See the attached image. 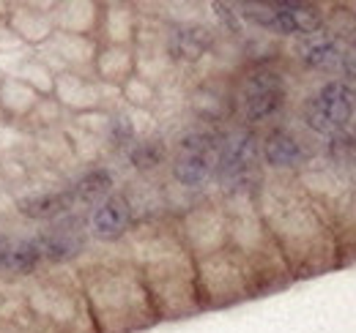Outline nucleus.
<instances>
[{"label":"nucleus","mask_w":356,"mask_h":333,"mask_svg":"<svg viewBox=\"0 0 356 333\" xmlns=\"http://www.w3.org/2000/svg\"><path fill=\"white\" fill-rule=\"evenodd\" d=\"M258 213L274 238L293 282L340 271L337 244L326 210L312 203L293 175H266Z\"/></svg>","instance_id":"nucleus-1"},{"label":"nucleus","mask_w":356,"mask_h":333,"mask_svg":"<svg viewBox=\"0 0 356 333\" xmlns=\"http://www.w3.org/2000/svg\"><path fill=\"white\" fill-rule=\"evenodd\" d=\"M121 249L140 271L159 323H176L200 314L195 257L181 244L173 219L134 224Z\"/></svg>","instance_id":"nucleus-2"},{"label":"nucleus","mask_w":356,"mask_h":333,"mask_svg":"<svg viewBox=\"0 0 356 333\" xmlns=\"http://www.w3.org/2000/svg\"><path fill=\"white\" fill-rule=\"evenodd\" d=\"M74 271L96 333H143L159 325L145 282L124 251H88Z\"/></svg>","instance_id":"nucleus-3"},{"label":"nucleus","mask_w":356,"mask_h":333,"mask_svg":"<svg viewBox=\"0 0 356 333\" xmlns=\"http://www.w3.org/2000/svg\"><path fill=\"white\" fill-rule=\"evenodd\" d=\"M230 104H233V123L252 128L258 134L285 121L296 104L293 69L285 60H280V63L244 66L233 71Z\"/></svg>","instance_id":"nucleus-4"},{"label":"nucleus","mask_w":356,"mask_h":333,"mask_svg":"<svg viewBox=\"0 0 356 333\" xmlns=\"http://www.w3.org/2000/svg\"><path fill=\"white\" fill-rule=\"evenodd\" d=\"M227 213V246L250 268L258 298L293 284V276L258 213V200H220Z\"/></svg>","instance_id":"nucleus-5"},{"label":"nucleus","mask_w":356,"mask_h":333,"mask_svg":"<svg viewBox=\"0 0 356 333\" xmlns=\"http://www.w3.org/2000/svg\"><path fill=\"white\" fill-rule=\"evenodd\" d=\"M22 303L36 333H96L77 271L72 268L42 271L31 279Z\"/></svg>","instance_id":"nucleus-6"},{"label":"nucleus","mask_w":356,"mask_h":333,"mask_svg":"<svg viewBox=\"0 0 356 333\" xmlns=\"http://www.w3.org/2000/svg\"><path fill=\"white\" fill-rule=\"evenodd\" d=\"M195 287L200 311H220L258 298L250 268L230 246L195 259Z\"/></svg>","instance_id":"nucleus-7"},{"label":"nucleus","mask_w":356,"mask_h":333,"mask_svg":"<svg viewBox=\"0 0 356 333\" xmlns=\"http://www.w3.org/2000/svg\"><path fill=\"white\" fill-rule=\"evenodd\" d=\"M236 8L250 31L282 44L323 33L326 25V3L315 0H236Z\"/></svg>","instance_id":"nucleus-8"},{"label":"nucleus","mask_w":356,"mask_h":333,"mask_svg":"<svg viewBox=\"0 0 356 333\" xmlns=\"http://www.w3.org/2000/svg\"><path fill=\"white\" fill-rule=\"evenodd\" d=\"M293 118L315 139L348 131L356 121V90L343 80H318L296 99Z\"/></svg>","instance_id":"nucleus-9"},{"label":"nucleus","mask_w":356,"mask_h":333,"mask_svg":"<svg viewBox=\"0 0 356 333\" xmlns=\"http://www.w3.org/2000/svg\"><path fill=\"white\" fill-rule=\"evenodd\" d=\"M321 156V139H315L293 112L261 131V164L266 175H299L305 166Z\"/></svg>","instance_id":"nucleus-10"},{"label":"nucleus","mask_w":356,"mask_h":333,"mask_svg":"<svg viewBox=\"0 0 356 333\" xmlns=\"http://www.w3.org/2000/svg\"><path fill=\"white\" fill-rule=\"evenodd\" d=\"M173 224L181 244L195 259L227 246V213L214 194L195 200L189 208L178 213Z\"/></svg>","instance_id":"nucleus-11"},{"label":"nucleus","mask_w":356,"mask_h":333,"mask_svg":"<svg viewBox=\"0 0 356 333\" xmlns=\"http://www.w3.org/2000/svg\"><path fill=\"white\" fill-rule=\"evenodd\" d=\"M220 33L206 19H186V22H165V52L170 63L181 74L200 69L217 49Z\"/></svg>","instance_id":"nucleus-12"},{"label":"nucleus","mask_w":356,"mask_h":333,"mask_svg":"<svg viewBox=\"0 0 356 333\" xmlns=\"http://www.w3.org/2000/svg\"><path fill=\"white\" fill-rule=\"evenodd\" d=\"M33 238L44 257V268H69L80 262L90 249L86 213H69L52 224H44L33 232Z\"/></svg>","instance_id":"nucleus-13"},{"label":"nucleus","mask_w":356,"mask_h":333,"mask_svg":"<svg viewBox=\"0 0 356 333\" xmlns=\"http://www.w3.org/2000/svg\"><path fill=\"white\" fill-rule=\"evenodd\" d=\"M52 99L58 107L69 115H86L96 110H115L121 107V87L102 85L93 74H77V71H63L55 74V90Z\"/></svg>","instance_id":"nucleus-14"},{"label":"nucleus","mask_w":356,"mask_h":333,"mask_svg":"<svg viewBox=\"0 0 356 333\" xmlns=\"http://www.w3.org/2000/svg\"><path fill=\"white\" fill-rule=\"evenodd\" d=\"M346 49L348 44L323 31L307 39L285 42V63L302 74H312L321 80H340Z\"/></svg>","instance_id":"nucleus-15"},{"label":"nucleus","mask_w":356,"mask_h":333,"mask_svg":"<svg viewBox=\"0 0 356 333\" xmlns=\"http://www.w3.org/2000/svg\"><path fill=\"white\" fill-rule=\"evenodd\" d=\"M6 28L25 49H39L55 33V0H11Z\"/></svg>","instance_id":"nucleus-16"},{"label":"nucleus","mask_w":356,"mask_h":333,"mask_svg":"<svg viewBox=\"0 0 356 333\" xmlns=\"http://www.w3.org/2000/svg\"><path fill=\"white\" fill-rule=\"evenodd\" d=\"M86 221H88L90 244L121 246L134 230V210L127 200V194L121 191V186H118V191H113L110 197L96 203L86 213Z\"/></svg>","instance_id":"nucleus-17"},{"label":"nucleus","mask_w":356,"mask_h":333,"mask_svg":"<svg viewBox=\"0 0 356 333\" xmlns=\"http://www.w3.org/2000/svg\"><path fill=\"white\" fill-rule=\"evenodd\" d=\"M96 52H99V42L93 36H74V33H60V31H55L49 42L33 49V55L44 60L55 74H63V71L90 74Z\"/></svg>","instance_id":"nucleus-18"},{"label":"nucleus","mask_w":356,"mask_h":333,"mask_svg":"<svg viewBox=\"0 0 356 333\" xmlns=\"http://www.w3.org/2000/svg\"><path fill=\"white\" fill-rule=\"evenodd\" d=\"M14 213L22 219V221H31V224H52L69 213H83V210L74 208V200L66 189V180L63 183H49L42 189H28L22 194L14 197Z\"/></svg>","instance_id":"nucleus-19"},{"label":"nucleus","mask_w":356,"mask_h":333,"mask_svg":"<svg viewBox=\"0 0 356 333\" xmlns=\"http://www.w3.org/2000/svg\"><path fill=\"white\" fill-rule=\"evenodd\" d=\"M137 28H140L137 3H129V0H102L99 3V25H96V42L99 44L134 46Z\"/></svg>","instance_id":"nucleus-20"},{"label":"nucleus","mask_w":356,"mask_h":333,"mask_svg":"<svg viewBox=\"0 0 356 333\" xmlns=\"http://www.w3.org/2000/svg\"><path fill=\"white\" fill-rule=\"evenodd\" d=\"M66 189H69V194L74 200V208L88 213L96 203H102L104 197L118 191V175L107 162L90 164L83 166L80 172H74L72 178H66Z\"/></svg>","instance_id":"nucleus-21"},{"label":"nucleus","mask_w":356,"mask_h":333,"mask_svg":"<svg viewBox=\"0 0 356 333\" xmlns=\"http://www.w3.org/2000/svg\"><path fill=\"white\" fill-rule=\"evenodd\" d=\"M134 178H162L170 162V137L165 131H154L137 137L132 145L121 153Z\"/></svg>","instance_id":"nucleus-22"},{"label":"nucleus","mask_w":356,"mask_h":333,"mask_svg":"<svg viewBox=\"0 0 356 333\" xmlns=\"http://www.w3.org/2000/svg\"><path fill=\"white\" fill-rule=\"evenodd\" d=\"M44 268L39 244L31 235H6L0 241V273L11 279H36Z\"/></svg>","instance_id":"nucleus-23"},{"label":"nucleus","mask_w":356,"mask_h":333,"mask_svg":"<svg viewBox=\"0 0 356 333\" xmlns=\"http://www.w3.org/2000/svg\"><path fill=\"white\" fill-rule=\"evenodd\" d=\"M329 221H332V232L337 244L340 268L356 265V180L346 191V197L329 210Z\"/></svg>","instance_id":"nucleus-24"},{"label":"nucleus","mask_w":356,"mask_h":333,"mask_svg":"<svg viewBox=\"0 0 356 333\" xmlns=\"http://www.w3.org/2000/svg\"><path fill=\"white\" fill-rule=\"evenodd\" d=\"M90 74L102 85L121 87L129 77H134V46L99 44V52H96Z\"/></svg>","instance_id":"nucleus-25"},{"label":"nucleus","mask_w":356,"mask_h":333,"mask_svg":"<svg viewBox=\"0 0 356 333\" xmlns=\"http://www.w3.org/2000/svg\"><path fill=\"white\" fill-rule=\"evenodd\" d=\"M99 25V0H55V31L93 36Z\"/></svg>","instance_id":"nucleus-26"},{"label":"nucleus","mask_w":356,"mask_h":333,"mask_svg":"<svg viewBox=\"0 0 356 333\" xmlns=\"http://www.w3.org/2000/svg\"><path fill=\"white\" fill-rule=\"evenodd\" d=\"M39 101H42V96L33 87H28L25 83H19L8 74L0 77V115L3 118L25 123L33 115V110L39 107Z\"/></svg>","instance_id":"nucleus-27"},{"label":"nucleus","mask_w":356,"mask_h":333,"mask_svg":"<svg viewBox=\"0 0 356 333\" xmlns=\"http://www.w3.org/2000/svg\"><path fill=\"white\" fill-rule=\"evenodd\" d=\"M321 159L329 166H334L337 172H343L346 178L356 180V134L348 131H340V134H332L326 139H321Z\"/></svg>","instance_id":"nucleus-28"},{"label":"nucleus","mask_w":356,"mask_h":333,"mask_svg":"<svg viewBox=\"0 0 356 333\" xmlns=\"http://www.w3.org/2000/svg\"><path fill=\"white\" fill-rule=\"evenodd\" d=\"M6 74L14 77V80H19V83H25L28 87H33L42 99H49L52 90H55V71L47 66L44 60H39L33 52L25 55V58H19V60H14Z\"/></svg>","instance_id":"nucleus-29"},{"label":"nucleus","mask_w":356,"mask_h":333,"mask_svg":"<svg viewBox=\"0 0 356 333\" xmlns=\"http://www.w3.org/2000/svg\"><path fill=\"white\" fill-rule=\"evenodd\" d=\"M121 104L129 110H140V112H154L159 104V87L134 74L121 85Z\"/></svg>","instance_id":"nucleus-30"},{"label":"nucleus","mask_w":356,"mask_h":333,"mask_svg":"<svg viewBox=\"0 0 356 333\" xmlns=\"http://www.w3.org/2000/svg\"><path fill=\"white\" fill-rule=\"evenodd\" d=\"M31 142L33 134L28 126L0 115V156H19Z\"/></svg>","instance_id":"nucleus-31"},{"label":"nucleus","mask_w":356,"mask_h":333,"mask_svg":"<svg viewBox=\"0 0 356 333\" xmlns=\"http://www.w3.org/2000/svg\"><path fill=\"white\" fill-rule=\"evenodd\" d=\"M0 333H36L28 311H25V303H19L17 314H0Z\"/></svg>","instance_id":"nucleus-32"},{"label":"nucleus","mask_w":356,"mask_h":333,"mask_svg":"<svg viewBox=\"0 0 356 333\" xmlns=\"http://www.w3.org/2000/svg\"><path fill=\"white\" fill-rule=\"evenodd\" d=\"M348 46H351V49H356V36L351 39V42H348Z\"/></svg>","instance_id":"nucleus-33"},{"label":"nucleus","mask_w":356,"mask_h":333,"mask_svg":"<svg viewBox=\"0 0 356 333\" xmlns=\"http://www.w3.org/2000/svg\"><path fill=\"white\" fill-rule=\"evenodd\" d=\"M0 235H3V221H0Z\"/></svg>","instance_id":"nucleus-34"}]
</instances>
